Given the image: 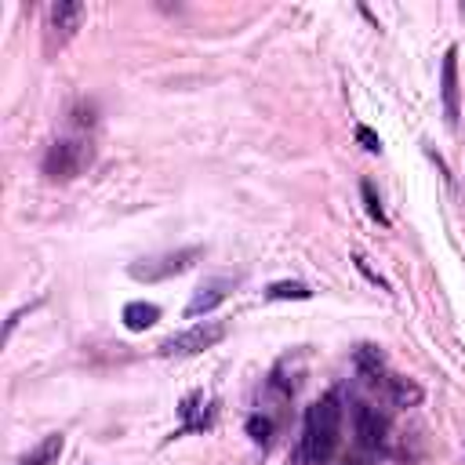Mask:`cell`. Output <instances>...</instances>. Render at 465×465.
Returning a JSON list of instances; mask_svg holds the SVG:
<instances>
[{
  "label": "cell",
  "mask_w": 465,
  "mask_h": 465,
  "mask_svg": "<svg viewBox=\"0 0 465 465\" xmlns=\"http://www.w3.org/2000/svg\"><path fill=\"white\" fill-rule=\"evenodd\" d=\"M247 432H251V440H254V443H262V447H265V443H269V432H272V421H269V418H262V414H251V418H247Z\"/></svg>",
  "instance_id": "5bb4252c"
},
{
  "label": "cell",
  "mask_w": 465,
  "mask_h": 465,
  "mask_svg": "<svg viewBox=\"0 0 465 465\" xmlns=\"http://www.w3.org/2000/svg\"><path fill=\"white\" fill-rule=\"evenodd\" d=\"M341 440V400L338 392H323L305 411V429L294 447L298 465H327Z\"/></svg>",
  "instance_id": "6da1fadb"
},
{
  "label": "cell",
  "mask_w": 465,
  "mask_h": 465,
  "mask_svg": "<svg viewBox=\"0 0 465 465\" xmlns=\"http://www.w3.org/2000/svg\"><path fill=\"white\" fill-rule=\"evenodd\" d=\"M225 334H229V327H225L222 320H203V323H193V327L182 331V334H171L160 349H163L167 356H193V352L214 349L218 341H225Z\"/></svg>",
  "instance_id": "3957f363"
},
{
  "label": "cell",
  "mask_w": 465,
  "mask_h": 465,
  "mask_svg": "<svg viewBox=\"0 0 465 465\" xmlns=\"http://www.w3.org/2000/svg\"><path fill=\"white\" fill-rule=\"evenodd\" d=\"M160 320V305H153V302H127L124 305V327L127 331H149L153 323Z\"/></svg>",
  "instance_id": "8fae6325"
},
{
  "label": "cell",
  "mask_w": 465,
  "mask_h": 465,
  "mask_svg": "<svg viewBox=\"0 0 465 465\" xmlns=\"http://www.w3.org/2000/svg\"><path fill=\"white\" fill-rule=\"evenodd\" d=\"M360 189H363V203H367V214H371L374 222H381V225H385V211H381V200L374 196V185H371V182H363Z\"/></svg>",
  "instance_id": "9a60e30c"
},
{
  "label": "cell",
  "mask_w": 465,
  "mask_h": 465,
  "mask_svg": "<svg viewBox=\"0 0 465 465\" xmlns=\"http://www.w3.org/2000/svg\"><path fill=\"white\" fill-rule=\"evenodd\" d=\"M356 371L367 378V381H385V356L378 345H360L356 349Z\"/></svg>",
  "instance_id": "7c38bea8"
},
{
  "label": "cell",
  "mask_w": 465,
  "mask_h": 465,
  "mask_svg": "<svg viewBox=\"0 0 465 465\" xmlns=\"http://www.w3.org/2000/svg\"><path fill=\"white\" fill-rule=\"evenodd\" d=\"M80 22H84V4H76V0H58V4H51V33H47V51L65 47V44L73 40V33L80 29Z\"/></svg>",
  "instance_id": "5b68a950"
},
{
  "label": "cell",
  "mask_w": 465,
  "mask_h": 465,
  "mask_svg": "<svg viewBox=\"0 0 465 465\" xmlns=\"http://www.w3.org/2000/svg\"><path fill=\"white\" fill-rule=\"evenodd\" d=\"M91 142L87 138H58L44 153V174L51 182H69L91 163Z\"/></svg>",
  "instance_id": "7a4b0ae2"
},
{
  "label": "cell",
  "mask_w": 465,
  "mask_h": 465,
  "mask_svg": "<svg viewBox=\"0 0 465 465\" xmlns=\"http://www.w3.org/2000/svg\"><path fill=\"white\" fill-rule=\"evenodd\" d=\"M385 389H389V400H392L396 407H418V403L425 400L421 385H418L414 378H403V374H389V378H385Z\"/></svg>",
  "instance_id": "30bf717a"
},
{
  "label": "cell",
  "mask_w": 465,
  "mask_h": 465,
  "mask_svg": "<svg viewBox=\"0 0 465 465\" xmlns=\"http://www.w3.org/2000/svg\"><path fill=\"white\" fill-rule=\"evenodd\" d=\"M443 113H447V124L454 127L458 124V47H447L443 54Z\"/></svg>",
  "instance_id": "52a82bcc"
},
{
  "label": "cell",
  "mask_w": 465,
  "mask_h": 465,
  "mask_svg": "<svg viewBox=\"0 0 465 465\" xmlns=\"http://www.w3.org/2000/svg\"><path fill=\"white\" fill-rule=\"evenodd\" d=\"M229 294V283L225 280H207L203 287H196V294L189 298L185 305V316H200V312H211L214 305H222Z\"/></svg>",
  "instance_id": "ba28073f"
},
{
  "label": "cell",
  "mask_w": 465,
  "mask_h": 465,
  "mask_svg": "<svg viewBox=\"0 0 465 465\" xmlns=\"http://www.w3.org/2000/svg\"><path fill=\"white\" fill-rule=\"evenodd\" d=\"M196 258H200V247H182V251H171V254H160V258L131 262V265H127V272H131V280L156 283V280H167V276H174V272L189 269Z\"/></svg>",
  "instance_id": "277c9868"
},
{
  "label": "cell",
  "mask_w": 465,
  "mask_h": 465,
  "mask_svg": "<svg viewBox=\"0 0 465 465\" xmlns=\"http://www.w3.org/2000/svg\"><path fill=\"white\" fill-rule=\"evenodd\" d=\"M62 447H65V436H62V432H47L40 443H33V447L18 458V465H54L58 454H62Z\"/></svg>",
  "instance_id": "9c48e42d"
},
{
  "label": "cell",
  "mask_w": 465,
  "mask_h": 465,
  "mask_svg": "<svg viewBox=\"0 0 465 465\" xmlns=\"http://www.w3.org/2000/svg\"><path fill=\"white\" fill-rule=\"evenodd\" d=\"M389 440V418L374 407H356V443L363 450H381Z\"/></svg>",
  "instance_id": "8992f818"
},
{
  "label": "cell",
  "mask_w": 465,
  "mask_h": 465,
  "mask_svg": "<svg viewBox=\"0 0 465 465\" xmlns=\"http://www.w3.org/2000/svg\"><path fill=\"white\" fill-rule=\"evenodd\" d=\"M265 294H269L272 302H283V298H298V302H305V298H312V291H309L302 280H280V283H272Z\"/></svg>",
  "instance_id": "4fadbf2b"
},
{
  "label": "cell",
  "mask_w": 465,
  "mask_h": 465,
  "mask_svg": "<svg viewBox=\"0 0 465 465\" xmlns=\"http://www.w3.org/2000/svg\"><path fill=\"white\" fill-rule=\"evenodd\" d=\"M356 138L363 142V149H367V153H378V149H381V138H378L371 127H363V124L356 127Z\"/></svg>",
  "instance_id": "2e32d148"
}]
</instances>
